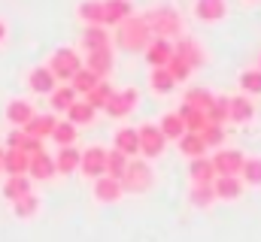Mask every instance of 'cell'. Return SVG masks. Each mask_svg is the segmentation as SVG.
Here are the masks:
<instances>
[{
    "label": "cell",
    "instance_id": "7",
    "mask_svg": "<svg viewBox=\"0 0 261 242\" xmlns=\"http://www.w3.org/2000/svg\"><path fill=\"white\" fill-rule=\"evenodd\" d=\"M243 152L237 148H222L216 152L213 158V167H216V176H240V167H243Z\"/></svg>",
    "mask_w": 261,
    "mask_h": 242
},
{
    "label": "cell",
    "instance_id": "14",
    "mask_svg": "<svg viewBox=\"0 0 261 242\" xmlns=\"http://www.w3.org/2000/svg\"><path fill=\"white\" fill-rule=\"evenodd\" d=\"M28 164H31V155L28 152L6 148V158H3V173L6 176H28Z\"/></svg>",
    "mask_w": 261,
    "mask_h": 242
},
{
    "label": "cell",
    "instance_id": "25",
    "mask_svg": "<svg viewBox=\"0 0 261 242\" xmlns=\"http://www.w3.org/2000/svg\"><path fill=\"white\" fill-rule=\"evenodd\" d=\"M176 142H179V152H182L189 161H192V158H200V155L206 152V142H203V136H200V133H189V130H186Z\"/></svg>",
    "mask_w": 261,
    "mask_h": 242
},
{
    "label": "cell",
    "instance_id": "8",
    "mask_svg": "<svg viewBox=\"0 0 261 242\" xmlns=\"http://www.w3.org/2000/svg\"><path fill=\"white\" fill-rule=\"evenodd\" d=\"M134 106H137V91L134 88H125V91H113V97L107 100V115H113V118H125L134 112Z\"/></svg>",
    "mask_w": 261,
    "mask_h": 242
},
{
    "label": "cell",
    "instance_id": "30",
    "mask_svg": "<svg viewBox=\"0 0 261 242\" xmlns=\"http://www.w3.org/2000/svg\"><path fill=\"white\" fill-rule=\"evenodd\" d=\"M255 115V106L249 103V97H231V112H228V118L237 121V124H246V121H252Z\"/></svg>",
    "mask_w": 261,
    "mask_h": 242
},
{
    "label": "cell",
    "instance_id": "45",
    "mask_svg": "<svg viewBox=\"0 0 261 242\" xmlns=\"http://www.w3.org/2000/svg\"><path fill=\"white\" fill-rule=\"evenodd\" d=\"M200 136H203L206 148H210V145H222V142H225V130H222V124H213V121L200 130Z\"/></svg>",
    "mask_w": 261,
    "mask_h": 242
},
{
    "label": "cell",
    "instance_id": "35",
    "mask_svg": "<svg viewBox=\"0 0 261 242\" xmlns=\"http://www.w3.org/2000/svg\"><path fill=\"white\" fill-rule=\"evenodd\" d=\"M91 118H94V106H91L88 100H73V103H70L67 121H73V124H88Z\"/></svg>",
    "mask_w": 261,
    "mask_h": 242
},
{
    "label": "cell",
    "instance_id": "17",
    "mask_svg": "<svg viewBox=\"0 0 261 242\" xmlns=\"http://www.w3.org/2000/svg\"><path fill=\"white\" fill-rule=\"evenodd\" d=\"M189 176L195 185H210V182L216 179V167H213V158H192V164H189Z\"/></svg>",
    "mask_w": 261,
    "mask_h": 242
},
{
    "label": "cell",
    "instance_id": "34",
    "mask_svg": "<svg viewBox=\"0 0 261 242\" xmlns=\"http://www.w3.org/2000/svg\"><path fill=\"white\" fill-rule=\"evenodd\" d=\"M128 155H122L119 148H113V152H107V176H113V179L122 182L125 176V170H128Z\"/></svg>",
    "mask_w": 261,
    "mask_h": 242
},
{
    "label": "cell",
    "instance_id": "38",
    "mask_svg": "<svg viewBox=\"0 0 261 242\" xmlns=\"http://www.w3.org/2000/svg\"><path fill=\"white\" fill-rule=\"evenodd\" d=\"M228 112H231V97H213V103L206 109V118L213 121V124H225Z\"/></svg>",
    "mask_w": 261,
    "mask_h": 242
},
{
    "label": "cell",
    "instance_id": "15",
    "mask_svg": "<svg viewBox=\"0 0 261 242\" xmlns=\"http://www.w3.org/2000/svg\"><path fill=\"white\" fill-rule=\"evenodd\" d=\"M195 15L200 21H219L228 15V3L225 0H195Z\"/></svg>",
    "mask_w": 261,
    "mask_h": 242
},
{
    "label": "cell",
    "instance_id": "26",
    "mask_svg": "<svg viewBox=\"0 0 261 242\" xmlns=\"http://www.w3.org/2000/svg\"><path fill=\"white\" fill-rule=\"evenodd\" d=\"M116 148H119L122 155H128V158L140 155V136H137L134 127H122V130L116 133Z\"/></svg>",
    "mask_w": 261,
    "mask_h": 242
},
{
    "label": "cell",
    "instance_id": "11",
    "mask_svg": "<svg viewBox=\"0 0 261 242\" xmlns=\"http://www.w3.org/2000/svg\"><path fill=\"white\" fill-rule=\"evenodd\" d=\"M122 182L113 179V176H100V179H94V200H100V203H116V200H122Z\"/></svg>",
    "mask_w": 261,
    "mask_h": 242
},
{
    "label": "cell",
    "instance_id": "42",
    "mask_svg": "<svg viewBox=\"0 0 261 242\" xmlns=\"http://www.w3.org/2000/svg\"><path fill=\"white\" fill-rule=\"evenodd\" d=\"M52 139H55L58 145H73V142H76V124H73V121H58L55 130H52Z\"/></svg>",
    "mask_w": 261,
    "mask_h": 242
},
{
    "label": "cell",
    "instance_id": "23",
    "mask_svg": "<svg viewBox=\"0 0 261 242\" xmlns=\"http://www.w3.org/2000/svg\"><path fill=\"white\" fill-rule=\"evenodd\" d=\"M85 67L103 79V76L113 70V52H110V49H94V52H88V60H85Z\"/></svg>",
    "mask_w": 261,
    "mask_h": 242
},
{
    "label": "cell",
    "instance_id": "1",
    "mask_svg": "<svg viewBox=\"0 0 261 242\" xmlns=\"http://www.w3.org/2000/svg\"><path fill=\"white\" fill-rule=\"evenodd\" d=\"M116 27H119V31H116V43H119L122 49H128V52H143V49L155 40L143 15H128V18L119 21Z\"/></svg>",
    "mask_w": 261,
    "mask_h": 242
},
{
    "label": "cell",
    "instance_id": "49",
    "mask_svg": "<svg viewBox=\"0 0 261 242\" xmlns=\"http://www.w3.org/2000/svg\"><path fill=\"white\" fill-rule=\"evenodd\" d=\"M246 3H252V0H246Z\"/></svg>",
    "mask_w": 261,
    "mask_h": 242
},
{
    "label": "cell",
    "instance_id": "12",
    "mask_svg": "<svg viewBox=\"0 0 261 242\" xmlns=\"http://www.w3.org/2000/svg\"><path fill=\"white\" fill-rule=\"evenodd\" d=\"M79 164H82V152H79L76 145H61V148H58L55 167H58L61 176H73V173L79 170Z\"/></svg>",
    "mask_w": 261,
    "mask_h": 242
},
{
    "label": "cell",
    "instance_id": "22",
    "mask_svg": "<svg viewBox=\"0 0 261 242\" xmlns=\"http://www.w3.org/2000/svg\"><path fill=\"white\" fill-rule=\"evenodd\" d=\"M82 46H85L88 52H94V49H110V34L103 31V24H88L85 34H82Z\"/></svg>",
    "mask_w": 261,
    "mask_h": 242
},
{
    "label": "cell",
    "instance_id": "36",
    "mask_svg": "<svg viewBox=\"0 0 261 242\" xmlns=\"http://www.w3.org/2000/svg\"><path fill=\"white\" fill-rule=\"evenodd\" d=\"M49 100H52V109H58V112H67V109H70V103L76 100V91H73V85L67 82V85L55 88V91L49 94Z\"/></svg>",
    "mask_w": 261,
    "mask_h": 242
},
{
    "label": "cell",
    "instance_id": "18",
    "mask_svg": "<svg viewBox=\"0 0 261 242\" xmlns=\"http://www.w3.org/2000/svg\"><path fill=\"white\" fill-rule=\"evenodd\" d=\"M213 191H216V200H237L243 185L237 176H216L213 179Z\"/></svg>",
    "mask_w": 261,
    "mask_h": 242
},
{
    "label": "cell",
    "instance_id": "10",
    "mask_svg": "<svg viewBox=\"0 0 261 242\" xmlns=\"http://www.w3.org/2000/svg\"><path fill=\"white\" fill-rule=\"evenodd\" d=\"M28 85H31L34 94H52V91L58 88V79L52 76L49 67H34L31 76H28Z\"/></svg>",
    "mask_w": 261,
    "mask_h": 242
},
{
    "label": "cell",
    "instance_id": "19",
    "mask_svg": "<svg viewBox=\"0 0 261 242\" xmlns=\"http://www.w3.org/2000/svg\"><path fill=\"white\" fill-rule=\"evenodd\" d=\"M130 12V0H103V24H119V21H125Z\"/></svg>",
    "mask_w": 261,
    "mask_h": 242
},
{
    "label": "cell",
    "instance_id": "5",
    "mask_svg": "<svg viewBox=\"0 0 261 242\" xmlns=\"http://www.w3.org/2000/svg\"><path fill=\"white\" fill-rule=\"evenodd\" d=\"M137 136H140V155L143 158H158L164 152V145H167V139H164L158 124H143L137 130Z\"/></svg>",
    "mask_w": 261,
    "mask_h": 242
},
{
    "label": "cell",
    "instance_id": "28",
    "mask_svg": "<svg viewBox=\"0 0 261 242\" xmlns=\"http://www.w3.org/2000/svg\"><path fill=\"white\" fill-rule=\"evenodd\" d=\"M149 85H152V91H155V94H170V91L176 88V79L170 76V70H167V67H155V70H152V76H149Z\"/></svg>",
    "mask_w": 261,
    "mask_h": 242
},
{
    "label": "cell",
    "instance_id": "43",
    "mask_svg": "<svg viewBox=\"0 0 261 242\" xmlns=\"http://www.w3.org/2000/svg\"><path fill=\"white\" fill-rule=\"evenodd\" d=\"M240 88L246 94H261V70H246L240 73Z\"/></svg>",
    "mask_w": 261,
    "mask_h": 242
},
{
    "label": "cell",
    "instance_id": "33",
    "mask_svg": "<svg viewBox=\"0 0 261 242\" xmlns=\"http://www.w3.org/2000/svg\"><path fill=\"white\" fill-rule=\"evenodd\" d=\"M158 127H161L164 139H179V136L186 133V124H182V118H179V112H167L164 118L158 121Z\"/></svg>",
    "mask_w": 261,
    "mask_h": 242
},
{
    "label": "cell",
    "instance_id": "46",
    "mask_svg": "<svg viewBox=\"0 0 261 242\" xmlns=\"http://www.w3.org/2000/svg\"><path fill=\"white\" fill-rule=\"evenodd\" d=\"M3 158H6V145H0V173H3Z\"/></svg>",
    "mask_w": 261,
    "mask_h": 242
},
{
    "label": "cell",
    "instance_id": "40",
    "mask_svg": "<svg viewBox=\"0 0 261 242\" xmlns=\"http://www.w3.org/2000/svg\"><path fill=\"white\" fill-rule=\"evenodd\" d=\"M186 106H192V109H200V112H206L210 109V103H213V94L206 91V88H192V91H186V100H182Z\"/></svg>",
    "mask_w": 261,
    "mask_h": 242
},
{
    "label": "cell",
    "instance_id": "47",
    "mask_svg": "<svg viewBox=\"0 0 261 242\" xmlns=\"http://www.w3.org/2000/svg\"><path fill=\"white\" fill-rule=\"evenodd\" d=\"M3 40H6V24L0 21V43H3Z\"/></svg>",
    "mask_w": 261,
    "mask_h": 242
},
{
    "label": "cell",
    "instance_id": "24",
    "mask_svg": "<svg viewBox=\"0 0 261 242\" xmlns=\"http://www.w3.org/2000/svg\"><path fill=\"white\" fill-rule=\"evenodd\" d=\"M24 194H31V176H6V182H3V197L9 203H15Z\"/></svg>",
    "mask_w": 261,
    "mask_h": 242
},
{
    "label": "cell",
    "instance_id": "2",
    "mask_svg": "<svg viewBox=\"0 0 261 242\" xmlns=\"http://www.w3.org/2000/svg\"><path fill=\"white\" fill-rule=\"evenodd\" d=\"M143 18H146V24H149L152 37H161V40L179 37V31H182V18H179V12H176V9H170V6L149 9Z\"/></svg>",
    "mask_w": 261,
    "mask_h": 242
},
{
    "label": "cell",
    "instance_id": "9",
    "mask_svg": "<svg viewBox=\"0 0 261 242\" xmlns=\"http://www.w3.org/2000/svg\"><path fill=\"white\" fill-rule=\"evenodd\" d=\"M55 173H58V167H55V158H52L49 152L31 155V164H28V176H34V179L46 182V179H52Z\"/></svg>",
    "mask_w": 261,
    "mask_h": 242
},
{
    "label": "cell",
    "instance_id": "20",
    "mask_svg": "<svg viewBox=\"0 0 261 242\" xmlns=\"http://www.w3.org/2000/svg\"><path fill=\"white\" fill-rule=\"evenodd\" d=\"M55 124L58 118L55 115H34V118L28 121L21 130L28 133V136H37V139H46V136H52V130H55Z\"/></svg>",
    "mask_w": 261,
    "mask_h": 242
},
{
    "label": "cell",
    "instance_id": "31",
    "mask_svg": "<svg viewBox=\"0 0 261 242\" xmlns=\"http://www.w3.org/2000/svg\"><path fill=\"white\" fill-rule=\"evenodd\" d=\"M12 212H15V218H34L37 212H40V197L31 191V194H24V197H18L15 203H12Z\"/></svg>",
    "mask_w": 261,
    "mask_h": 242
},
{
    "label": "cell",
    "instance_id": "39",
    "mask_svg": "<svg viewBox=\"0 0 261 242\" xmlns=\"http://www.w3.org/2000/svg\"><path fill=\"white\" fill-rule=\"evenodd\" d=\"M189 200H192V206H197V209H206V206L216 200L213 182H210V185H192V191H189Z\"/></svg>",
    "mask_w": 261,
    "mask_h": 242
},
{
    "label": "cell",
    "instance_id": "3",
    "mask_svg": "<svg viewBox=\"0 0 261 242\" xmlns=\"http://www.w3.org/2000/svg\"><path fill=\"white\" fill-rule=\"evenodd\" d=\"M49 70L58 82H70L76 76V70H82V58L73 52V49H58L52 60H49Z\"/></svg>",
    "mask_w": 261,
    "mask_h": 242
},
{
    "label": "cell",
    "instance_id": "37",
    "mask_svg": "<svg viewBox=\"0 0 261 242\" xmlns=\"http://www.w3.org/2000/svg\"><path fill=\"white\" fill-rule=\"evenodd\" d=\"M110 97H113V85H110V82H103V79H100V82H97V85H94V88L85 94V100H88L94 109H103Z\"/></svg>",
    "mask_w": 261,
    "mask_h": 242
},
{
    "label": "cell",
    "instance_id": "16",
    "mask_svg": "<svg viewBox=\"0 0 261 242\" xmlns=\"http://www.w3.org/2000/svg\"><path fill=\"white\" fill-rule=\"evenodd\" d=\"M34 115H37V112H34V106H31L28 100H9V103H6V121H9L12 127H24Z\"/></svg>",
    "mask_w": 261,
    "mask_h": 242
},
{
    "label": "cell",
    "instance_id": "44",
    "mask_svg": "<svg viewBox=\"0 0 261 242\" xmlns=\"http://www.w3.org/2000/svg\"><path fill=\"white\" fill-rule=\"evenodd\" d=\"M167 70H170V76H173L176 82H182V79H189V76H192V67L179 58L176 52H173V58L167 60Z\"/></svg>",
    "mask_w": 261,
    "mask_h": 242
},
{
    "label": "cell",
    "instance_id": "29",
    "mask_svg": "<svg viewBox=\"0 0 261 242\" xmlns=\"http://www.w3.org/2000/svg\"><path fill=\"white\" fill-rule=\"evenodd\" d=\"M76 12L85 24H103V0H82Z\"/></svg>",
    "mask_w": 261,
    "mask_h": 242
},
{
    "label": "cell",
    "instance_id": "21",
    "mask_svg": "<svg viewBox=\"0 0 261 242\" xmlns=\"http://www.w3.org/2000/svg\"><path fill=\"white\" fill-rule=\"evenodd\" d=\"M173 52H176L179 58L186 60V64H189L192 70H197V67L203 64V49L197 46L195 40H179V43L173 46Z\"/></svg>",
    "mask_w": 261,
    "mask_h": 242
},
{
    "label": "cell",
    "instance_id": "6",
    "mask_svg": "<svg viewBox=\"0 0 261 242\" xmlns=\"http://www.w3.org/2000/svg\"><path fill=\"white\" fill-rule=\"evenodd\" d=\"M79 170H82V176H88L91 182L100 179V176H107V148H100V145L85 148V152H82Z\"/></svg>",
    "mask_w": 261,
    "mask_h": 242
},
{
    "label": "cell",
    "instance_id": "48",
    "mask_svg": "<svg viewBox=\"0 0 261 242\" xmlns=\"http://www.w3.org/2000/svg\"><path fill=\"white\" fill-rule=\"evenodd\" d=\"M258 70H261V55H258Z\"/></svg>",
    "mask_w": 261,
    "mask_h": 242
},
{
    "label": "cell",
    "instance_id": "41",
    "mask_svg": "<svg viewBox=\"0 0 261 242\" xmlns=\"http://www.w3.org/2000/svg\"><path fill=\"white\" fill-rule=\"evenodd\" d=\"M240 182L246 185H261V158H246L240 167Z\"/></svg>",
    "mask_w": 261,
    "mask_h": 242
},
{
    "label": "cell",
    "instance_id": "32",
    "mask_svg": "<svg viewBox=\"0 0 261 242\" xmlns=\"http://www.w3.org/2000/svg\"><path fill=\"white\" fill-rule=\"evenodd\" d=\"M97 82H100V76H97V73H91L88 67L76 70V76L70 79V85H73V91H76V94H88V91H91Z\"/></svg>",
    "mask_w": 261,
    "mask_h": 242
},
{
    "label": "cell",
    "instance_id": "13",
    "mask_svg": "<svg viewBox=\"0 0 261 242\" xmlns=\"http://www.w3.org/2000/svg\"><path fill=\"white\" fill-rule=\"evenodd\" d=\"M170 58H173V46H170V40L155 37V40L146 46V60L152 64V70H155V67H167V60Z\"/></svg>",
    "mask_w": 261,
    "mask_h": 242
},
{
    "label": "cell",
    "instance_id": "4",
    "mask_svg": "<svg viewBox=\"0 0 261 242\" xmlns=\"http://www.w3.org/2000/svg\"><path fill=\"white\" fill-rule=\"evenodd\" d=\"M122 188H125V191H134V194L149 191V188H152V170H149V164H143V161H128V170H125V176H122Z\"/></svg>",
    "mask_w": 261,
    "mask_h": 242
},
{
    "label": "cell",
    "instance_id": "27",
    "mask_svg": "<svg viewBox=\"0 0 261 242\" xmlns=\"http://www.w3.org/2000/svg\"><path fill=\"white\" fill-rule=\"evenodd\" d=\"M179 118H182V124H186V130L189 133H200L206 124H210V118H206V112H200V109H192V106H179Z\"/></svg>",
    "mask_w": 261,
    "mask_h": 242
}]
</instances>
